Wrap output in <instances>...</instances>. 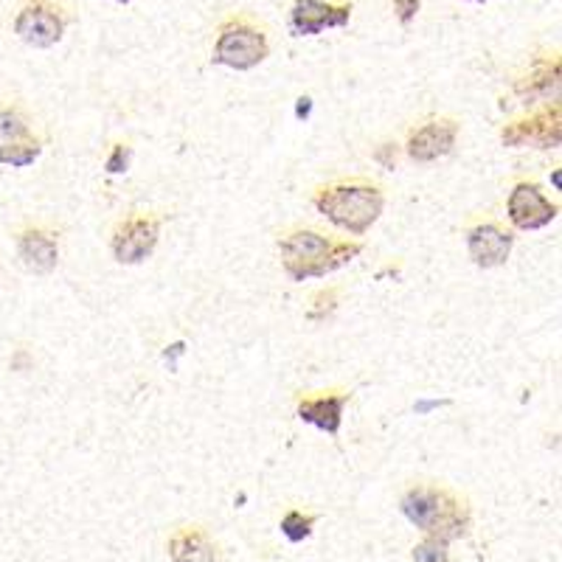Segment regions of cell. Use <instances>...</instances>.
<instances>
[{
	"label": "cell",
	"mask_w": 562,
	"mask_h": 562,
	"mask_svg": "<svg viewBox=\"0 0 562 562\" xmlns=\"http://www.w3.org/2000/svg\"><path fill=\"white\" fill-rule=\"evenodd\" d=\"M313 206L332 225L351 237H363L386 209V192L366 177H341V181L321 183L313 192Z\"/></svg>",
	"instance_id": "cell-1"
},
{
	"label": "cell",
	"mask_w": 562,
	"mask_h": 562,
	"mask_svg": "<svg viewBox=\"0 0 562 562\" xmlns=\"http://www.w3.org/2000/svg\"><path fill=\"white\" fill-rule=\"evenodd\" d=\"M278 250H281V267H285L290 281H306V278H323L346 267L351 259L363 253V242L332 239L321 234L318 228H293V231L281 234Z\"/></svg>",
	"instance_id": "cell-2"
},
{
	"label": "cell",
	"mask_w": 562,
	"mask_h": 562,
	"mask_svg": "<svg viewBox=\"0 0 562 562\" xmlns=\"http://www.w3.org/2000/svg\"><path fill=\"white\" fill-rule=\"evenodd\" d=\"M407 523L422 529L427 538L436 540H458L467 538L473 526V512L467 498L442 487V483H417L399 501Z\"/></svg>",
	"instance_id": "cell-3"
},
{
	"label": "cell",
	"mask_w": 562,
	"mask_h": 562,
	"mask_svg": "<svg viewBox=\"0 0 562 562\" xmlns=\"http://www.w3.org/2000/svg\"><path fill=\"white\" fill-rule=\"evenodd\" d=\"M270 57L267 32L250 17L234 14L217 29L214 42V65H225L231 70H253Z\"/></svg>",
	"instance_id": "cell-4"
},
{
	"label": "cell",
	"mask_w": 562,
	"mask_h": 562,
	"mask_svg": "<svg viewBox=\"0 0 562 562\" xmlns=\"http://www.w3.org/2000/svg\"><path fill=\"white\" fill-rule=\"evenodd\" d=\"M70 14L60 0H25L14 17V34L32 48L57 45L68 29Z\"/></svg>",
	"instance_id": "cell-5"
},
{
	"label": "cell",
	"mask_w": 562,
	"mask_h": 562,
	"mask_svg": "<svg viewBox=\"0 0 562 562\" xmlns=\"http://www.w3.org/2000/svg\"><path fill=\"white\" fill-rule=\"evenodd\" d=\"M161 228H164V220L158 214L136 211L130 217H124L113 228V237H110V250L116 262L141 265L144 259H149L158 248Z\"/></svg>",
	"instance_id": "cell-6"
},
{
	"label": "cell",
	"mask_w": 562,
	"mask_h": 562,
	"mask_svg": "<svg viewBox=\"0 0 562 562\" xmlns=\"http://www.w3.org/2000/svg\"><path fill=\"white\" fill-rule=\"evenodd\" d=\"M559 214V206L534 181H518L506 197V217L518 231H540L551 225Z\"/></svg>",
	"instance_id": "cell-7"
},
{
	"label": "cell",
	"mask_w": 562,
	"mask_h": 562,
	"mask_svg": "<svg viewBox=\"0 0 562 562\" xmlns=\"http://www.w3.org/2000/svg\"><path fill=\"white\" fill-rule=\"evenodd\" d=\"M458 130H462V124L450 116L425 118L419 126H414V130L407 133V141H405L407 158L414 164H433L450 155L458 141Z\"/></svg>",
	"instance_id": "cell-8"
},
{
	"label": "cell",
	"mask_w": 562,
	"mask_h": 562,
	"mask_svg": "<svg viewBox=\"0 0 562 562\" xmlns=\"http://www.w3.org/2000/svg\"><path fill=\"white\" fill-rule=\"evenodd\" d=\"M464 242H467V253H470L473 265H478L483 270H492V267L506 265V259L512 257L515 234L495 220H483V222L467 228Z\"/></svg>",
	"instance_id": "cell-9"
},
{
	"label": "cell",
	"mask_w": 562,
	"mask_h": 562,
	"mask_svg": "<svg viewBox=\"0 0 562 562\" xmlns=\"http://www.w3.org/2000/svg\"><path fill=\"white\" fill-rule=\"evenodd\" d=\"M17 257L23 267L34 276H48L60 262V234L45 225H25L14 234Z\"/></svg>",
	"instance_id": "cell-10"
},
{
	"label": "cell",
	"mask_w": 562,
	"mask_h": 562,
	"mask_svg": "<svg viewBox=\"0 0 562 562\" xmlns=\"http://www.w3.org/2000/svg\"><path fill=\"white\" fill-rule=\"evenodd\" d=\"M559 105H546L543 110L531 113L529 118H518L506 124L501 130V138L506 146H538V149H554L559 146Z\"/></svg>",
	"instance_id": "cell-11"
},
{
	"label": "cell",
	"mask_w": 562,
	"mask_h": 562,
	"mask_svg": "<svg viewBox=\"0 0 562 562\" xmlns=\"http://www.w3.org/2000/svg\"><path fill=\"white\" fill-rule=\"evenodd\" d=\"M351 20V4L332 0H295L290 9V32L295 37H315L326 29H343Z\"/></svg>",
	"instance_id": "cell-12"
},
{
	"label": "cell",
	"mask_w": 562,
	"mask_h": 562,
	"mask_svg": "<svg viewBox=\"0 0 562 562\" xmlns=\"http://www.w3.org/2000/svg\"><path fill=\"white\" fill-rule=\"evenodd\" d=\"M351 399V391H318L304 394L295 402V414L301 422L313 425L329 436H338L343 427V411Z\"/></svg>",
	"instance_id": "cell-13"
},
{
	"label": "cell",
	"mask_w": 562,
	"mask_h": 562,
	"mask_svg": "<svg viewBox=\"0 0 562 562\" xmlns=\"http://www.w3.org/2000/svg\"><path fill=\"white\" fill-rule=\"evenodd\" d=\"M169 559L172 562H217V546L206 529L183 526L169 538Z\"/></svg>",
	"instance_id": "cell-14"
},
{
	"label": "cell",
	"mask_w": 562,
	"mask_h": 562,
	"mask_svg": "<svg viewBox=\"0 0 562 562\" xmlns=\"http://www.w3.org/2000/svg\"><path fill=\"white\" fill-rule=\"evenodd\" d=\"M515 90L526 101L551 98V96L557 98V90H559V60H557V54L534 60V65L529 68L526 80H518L515 82Z\"/></svg>",
	"instance_id": "cell-15"
},
{
	"label": "cell",
	"mask_w": 562,
	"mask_h": 562,
	"mask_svg": "<svg viewBox=\"0 0 562 562\" xmlns=\"http://www.w3.org/2000/svg\"><path fill=\"white\" fill-rule=\"evenodd\" d=\"M42 155V141L29 138V141H14V144H0V164L12 169H25L32 166Z\"/></svg>",
	"instance_id": "cell-16"
},
{
	"label": "cell",
	"mask_w": 562,
	"mask_h": 562,
	"mask_svg": "<svg viewBox=\"0 0 562 562\" xmlns=\"http://www.w3.org/2000/svg\"><path fill=\"white\" fill-rule=\"evenodd\" d=\"M34 138L32 124L17 108L0 110V144H14V141H29Z\"/></svg>",
	"instance_id": "cell-17"
},
{
	"label": "cell",
	"mask_w": 562,
	"mask_h": 562,
	"mask_svg": "<svg viewBox=\"0 0 562 562\" xmlns=\"http://www.w3.org/2000/svg\"><path fill=\"white\" fill-rule=\"evenodd\" d=\"M315 520L318 518L310 515V512H301V509H290V512L281 518V526L278 529H281V534H285L290 543H304L313 534Z\"/></svg>",
	"instance_id": "cell-18"
},
{
	"label": "cell",
	"mask_w": 562,
	"mask_h": 562,
	"mask_svg": "<svg viewBox=\"0 0 562 562\" xmlns=\"http://www.w3.org/2000/svg\"><path fill=\"white\" fill-rule=\"evenodd\" d=\"M411 562H453V559H450V551H447V543L445 540L425 538L422 543L414 546Z\"/></svg>",
	"instance_id": "cell-19"
},
{
	"label": "cell",
	"mask_w": 562,
	"mask_h": 562,
	"mask_svg": "<svg viewBox=\"0 0 562 562\" xmlns=\"http://www.w3.org/2000/svg\"><path fill=\"white\" fill-rule=\"evenodd\" d=\"M338 295H341L338 287H326V290L315 293V295H313V306H310V313H306V315H310L313 321H323L329 313H335Z\"/></svg>",
	"instance_id": "cell-20"
},
{
	"label": "cell",
	"mask_w": 562,
	"mask_h": 562,
	"mask_svg": "<svg viewBox=\"0 0 562 562\" xmlns=\"http://www.w3.org/2000/svg\"><path fill=\"white\" fill-rule=\"evenodd\" d=\"M130 158H133L130 144H113L110 155H108V161H105V169H108L110 174H121V172H126V166H130Z\"/></svg>",
	"instance_id": "cell-21"
},
{
	"label": "cell",
	"mask_w": 562,
	"mask_h": 562,
	"mask_svg": "<svg viewBox=\"0 0 562 562\" xmlns=\"http://www.w3.org/2000/svg\"><path fill=\"white\" fill-rule=\"evenodd\" d=\"M397 158H399V146L386 141V144H379L374 149V161L382 166V169H397Z\"/></svg>",
	"instance_id": "cell-22"
},
{
	"label": "cell",
	"mask_w": 562,
	"mask_h": 562,
	"mask_svg": "<svg viewBox=\"0 0 562 562\" xmlns=\"http://www.w3.org/2000/svg\"><path fill=\"white\" fill-rule=\"evenodd\" d=\"M419 6H422V0H394V12H397L402 25H411V20L417 17Z\"/></svg>",
	"instance_id": "cell-23"
},
{
	"label": "cell",
	"mask_w": 562,
	"mask_h": 562,
	"mask_svg": "<svg viewBox=\"0 0 562 562\" xmlns=\"http://www.w3.org/2000/svg\"><path fill=\"white\" fill-rule=\"evenodd\" d=\"M310 113H313V98L310 96H301L298 105H295V118L306 121V118H310Z\"/></svg>",
	"instance_id": "cell-24"
},
{
	"label": "cell",
	"mask_w": 562,
	"mask_h": 562,
	"mask_svg": "<svg viewBox=\"0 0 562 562\" xmlns=\"http://www.w3.org/2000/svg\"><path fill=\"white\" fill-rule=\"evenodd\" d=\"M439 405H445V402H439V399H430V402H417L414 407L419 414H425V411H430V407H439Z\"/></svg>",
	"instance_id": "cell-25"
},
{
	"label": "cell",
	"mask_w": 562,
	"mask_h": 562,
	"mask_svg": "<svg viewBox=\"0 0 562 562\" xmlns=\"http://www.w3.org/2000/svg\"><path fill=\"white\" fill-rule=\"evenodd\" d=\"M554 186H557V189L562 186V174H559V172H554Z\"/></svg>",
	"instance_id": "cell-26"
},
{
	"label": "cell",
	"mask_w": 562,
	"mask_h": 562,
	"mask_svg": "<svg viewBox=\"0 0 562 562\" xmlns=\"http://www.w3.org/2000/svg\"><path fill=\"white\" fill-rule=\"evenodd\" d=\"M470 4H483V0H470Z\"/></svg>",
	"instance_id": "cell-27"
},
{
	"label": "cell",
	"mask_w": 562,
	"mask_h": 562,
	"mask_svg": "<svg viewBox=\"0 0 562 562\" xmlns=\"http://www.w3.org/2000/svg\"><path fill=\"white\" fill-rule=\"evenodd\" d=\"M118 4H126V0H118Z\"/></svg>",
	"instance_id": "cell-28"
}]
</instances>
